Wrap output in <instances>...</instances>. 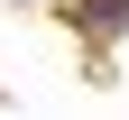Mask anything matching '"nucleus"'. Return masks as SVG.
Returning a JSON list of instances; mask_svg holds the SVG:
<instances>
[{"mask_svg": "<svg viewBox=\"0 0 129 120\" xmlns=\"http://www.w3.org/2000/svg\"><path fill=\"white\" fill-rule=\"evenodd\" d=\"M92 28H102V37H120V28H129V0H92Z\"/></svg>", "mask_w": 129, "mask_h": 120, "instance_id": "nucleus-1", "label": "nucleus"}]
</instances>
